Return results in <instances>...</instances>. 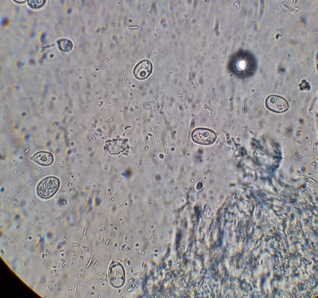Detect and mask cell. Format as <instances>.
I'll use <instances>...</instances> for the list:
<instances>
[{"mask_svg":"<svg viewBox=\"0 0 318 298\" xmlns=\"http://www.w3.org/2000/svg\"><path fill=\"white\" fill-rule=\"evenodd\" d=\"M256 65V59L251 54L247 51H242L236 53L231 57L229 67L234 74L245 77L254 72Z\"/></svg>","mask_w":318,"mask_h":298,"instance_id":"obj_1","label":"cell"},{"mask_svg":"<svg viewBox=\"0 0 318 298\" xmlns=\"http://www.w3.org/2000/svg\"><path fill=\"white\" fill-rule=\"evenodd\" d=\"M60 186V181L57 178L50 176L42 180L37 188L38 195L43 198H48L52 196L57 191Z\"/></svg>","mask_w":318,"mask_h":298,"instance_id":"obj_2","label":"cell"},{"mask_svg":"<svg viewBox=\"0 0 318 298\" xmlns=\"http://www.w3.org/2000/svg\"><path fill=\"white\" fill-rule=\"evenodd\" d=\"M265 105L269 110L277 113L284 112L288 108L287 101L277 95H271L268 96L266 99Z\"/></svg>","mask_w":318,"mask_h":298,"instance_id":"obj_3","label":"cell"},{"mask_svg":"<svg viewBox=\"0 0 318 298\" xmlns=\"http://www.w3.org/2000/svg\"><path fill=\"white\" fill-rule=\"evenodd\" d=\"M192 136L193 141L201 144H211L216 138V133L213 131L206 128H198L192 132Z\"/></svg>","mask_w":318,"mask_h":298,"instance_id":"obj_4","label":"cell"},{"mask_svg":"<svg viewBox=\"0 0 318 298\" xmlns=\"http://www.w3.org/2000/svg\"><path fill=\"white\" fill-rule=\"evenodd\" d=\"M152 66L148 60H143L139 63L135 67L134 71L135 77L138 79L143 80L148 77L151 73Z\"/></svg>","mask_w":318,"mask_h":298,"instance_id":"obj_5","label":"cell"},{"mask_svg":"<svg viewBox=\"0 0 318 298\" xmlns=\"http://www.w3.org/2000/svg\"><path fill=\"white\" fill-rule=\"evenodd\" d=\"M31 159L40 165L47 166L52 163L53 157L49 152L41 151L35 154Z\"/></svg>","mask_w":318,"mask_h":298,"instance_id":"obj_6","label":"cell"},{"mask_svg":"<svg viewBox=\"0 0 318 298\" xmlns=\"http://www.w3.org/2000/svg\"><path fill=\"white\" fill-rule=\"evenodd\" d=\"M57 43L59 48L63 51H69L73 47L72 42L68 39H62L59 40L57 41Z\"/></svg>","mask_w":318,"mask_h":298,"instance_id":"obj_7","label":"cell"},{"mask_svg":"<svg viewBox=\"0 0 318 298\" xmlns=\"http://www.w3.org/2000/svg\"><path fill=\"white\" fill-rule=\"evenodd\" d=\"M45 1L41 0H29L28 4L32 8H38L42 7Z\"/></svg>","mask_w":318,"mask_h":298,"instance_id":"obj_8","label":"cell"},{"mask_svg":"<svg viewBox=\"0 0 318 298\" xmlns=\"http://www.w3.org/2000/svg\"><path fill=\"white\" fill-rule=\"evenodd\" d=\"M7 19L6 18H3L1 20V24L3 26L6 25L7 23Z\"/></svg>","mask_w":318,"mask_h":298,"instance_id":"obj_9","label":"cell"},{"mask_svg":"<svg viewBox=\"0 0 318 298\" xmlns=\"http://www.w3.org/2000/svg\"><path fill=\"white\" fill-rule=\"evenodd\" d=\"M47 36V34L46 33H44L41 36V39L42 40H44Z\"/></svg>","mask_w":318,"mask_h":298,"instance_id":"obj_10","label":"cell"},{"mask_svg":"<svg viewBox=\"0 0 318 298\" xmlns=\"http://www.w3.org/2000/svg\"><path fill=\"white\" fill-rule=\"evenodd\" d=\"M15 1L16 2H17L22 3V2H25V0H15Z\"/></svg>","mask_w":318,"mask_h":298,"instance_id":"obj_11","label":"cell"}]
</instances>
